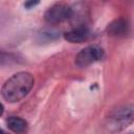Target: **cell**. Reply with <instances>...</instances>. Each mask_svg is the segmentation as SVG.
I'll return each instance as SVG.
<instances>
[{
  "mask_svg": "<svg viewBox=\"0 0 134 134\" xmlns=\"http://www.w3.org/2000/svg\"><path fill=\"white\" fill-rule=\"evenodd\" d=\"M35 80L31 73L26 71L12 75L2 86V96L8 103H16L24 98L34 86Z\"/></svg>",
  "mask_w": 134,
  "mask_h": 134,
  "instance_id": "1",
  "label": "cell"
},
{
  "mask_svg": "<svg viewBox=\"0 0 134 134\" xmlns=\"http://www.w3.org/2000/svg\"><path fill=\"white\" fill-rule=\"evenodd\" d=\"M7 127L10 131H13L16 134H22L26 131L27 129V122L18 116H10L6 120Z\"/></svg>",
  "mask_w": 134,
  "mask_h": 134,
  "instance_id": "6",
  "label": "cell"
},
{
  "mask_svg": "<svg viewBox=\"0 0 134 134\" xmlns=\"http://www.w3.org/2000/svg\"><path fill=\"white\" fill-rule=\"evenodd\" d=\"M64 37L68 42L82 43V42H84V41H86L88 39L89 30L84 26H80V27H75V28L65 32Z\"/></svg>",
  "mask_w": 134,
  "mask_h": 134,
  "instance_id": "5",
  "label": "cell"
},
{
  "mask_svg": "<svg viewBox=\"0 0 134 134\" xmlns=\"http://www.w3.org/2000/svg\"><path fill=\"white\" fill-rule=\"evenodd\" d=\"M72 16V8L65 3H57L50 6L44 15L45 20L48 23H60Z\"/></svg>",
  "mask_w": 134,
  "mask_h": 134,
  "instance_id": "4",
  "label": "cell"
},
{
  "mask_svg": "<svg viewBox=\"0 0 134 134\" xmlns=\"http://www.w3.org/2000/svg\"><path fill=\"white\" fill-rule=\"evenodd\" d=\"M128 23L125 19H116L108 26V32L111 36H122L128 31Z\"/></svg>",
  "mask_w": 134,
  "mask_h": 134,
  "instance_id": "7",
  "label": "cell"
},
{
  "mask_svg": "<svg viewBox=\"0 0 134 134\" xmlns=\"http://www.w3.org/2000/svg\"><path fill=\"white\" fill-rule=\"evenodd\" d=\"M36 4H38V2H27V3H25V6L26 7H30V6H34V5H36Z\"/></svg>",
  "mask_w": 134,
  "mask_h": 134,
  "instance_id": "8",
  "label": "cell"
},
{
  "mask_svg": "<svg viewBox=\"0 0 134 134\" xmlns=\"http://www.w3.org/2000/svg\"><path fill=\"white\" fill-rule=\"evenodd\" d=\"M134 121V104L124 105L111 111L107 117V127L110 131L116 132L127 128Z\"/></svg>",
  "mask_w": 134,
  "mask_h": 134,
  "instance_id": "2",
  "label": "cell"
},
{
  "mask_svg": "<svg viewBox=\"0 0 134 134\" xmlns=\"http://www.w3.org/2000/svg\"><path fill=\"white\" fill-rule=\"evenodd\" d=\"M104 57V50L99 46L91 45L82 49L75 57V64L79 67H87Z\"/></svg>",
  "mask_w": 134,
  "mask_h": 134,
  "instance_id": "3",
  "label": "cell"
}]
</instances>
